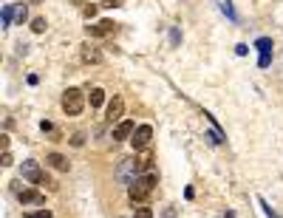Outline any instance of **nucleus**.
Returning a JSON list of instances; mask_svg holds the SVG:
<instances>
[{
    "label": "nucleus",
    "instance_id": "19",
    "mask_svg": "<svg viewBox=\"0 0 283 218\" xmlns=\"http://www.w3.org/2000/svg\"><path fill=\"white\" fill-rule=\"evenodd\" d=\"M133 218H153V213H150V207H139L133 213Z\"/></svg>",
    "mask_w": 283,
    "mask_h": 218
},
{
    "label": "nucleus",
    "instance_id": "4",
    "mask_svg": "<svg viewBox=\"0 0 283 218\" xmlns=\"http://www.w3.org/2000/svg\"><path fill=\"white\" fill-rule=\"evenodd\" d=\"M136 179H139V162H136V159H122L117 165V182L133 184Z\"/></svg>",
    "mask_w": 283,
    "mask_h": 218
},
{
    "label": "nucleus",
    "instance_id": "20",
    "mask_svg": "<svg viewBox=\"0 0 283 218\" xmlns=\"http://www.w3.org/2000/svg\"><path fill=\"white\" fill-rule=\"evenodd\" d=\"M71 145H74V148H83L85 145V134H74L71 136Z\"/></svg>",
    "mask_w": 283,
    "mask_h": 218
},
{
    "label": "nucleus",
    "instance_id": "11",
    "mask_svg": "<svg viewBox=\"0 0 283 218\" xmlns=\"http://www.w3.org/2000/svg\"><path fill=\"white\" fill-rule=\"evenodd\" d=\"M46 162H49L54 170H60V173H68V170H71V162H68L63 153H49V156H46Z\"/></svg>",
    "mask_w": 283,
    "mask_h": 218
},
{
    "label": "nucleus",
    "instance_id": "2",
    "mask_svg": "<svg viewBox=\"0 0 283 218\" xmlns=\"http://www.w3.org/2000/svg\"><path fill=\"white\" fill-rule=\"evenodd\" d=\"M20 176H23L26 182H32V184H49L51 190L57 187V184H54V182L49 179V176L40 170V165H37L34 159H26V162H23V168H20Z\"/></svg>",
    "mask_w": 283,
    "mask_h": 218
},
{
    "label": "nucleus",
    "instance_id": "6",
    "mask_svg": "<svg viewBox=\"0 0 283 218\" xmlns=\"http://www.w3.org/2000/svg\"><path fill=\"white\" fill-rule=\"evenodd\" d=\"M114 29H117V23H114V20H100V23H88V26H85L88 37H108Z\"/></svg>",
    "mask_w": 283,
    "mask_h": 218
},
{
    "label": "nucleus",
    "instance_id": "9",
    "mask_svg": "<svg viewBox=\"0 0 283 218\" xmlns=\"http://www.w3.org/2000/svg\"><path fill=\"white\" fill-rule=\"evenodd\" d=\"M20 204H46V196L40 190H17Z\"/></svg>",
    "mask_w": 283,
    "mask_h": 218
},
{
    "label": "nucleus",
    "instance_id": "15",
    "mask_svg": "<svg viewBox=\"0 0 283 218\" xmlns=\"http://www.w3.org/2000/svg\"><path fill=\"white\" fill-rule=\"evenodd\" d=\"M255 49L261 51V54H269V51H272V40H269V37H261V40L255 43Z\"/></svg>",
    "mask_w": 283,
    "mask_h": 218
},
{
    "label": "nucleus",
    "instance_id": "8",
    "mask_svg": "<svg viewBox=\"0 0 283 218\" xmlns=\"http://www.w3.org/2000/svg\"><path fill=\"white\" fill-rule=\"evenodd\" d=\"M136 131V125L131 122V119H122L117 128H114V142H125V139H131Z\"/></svg>",
    "mask_w": 283,
    "mask_h": 218
},
{
    "label": "nucleus",
    "instance_id": "21",
    "mask_svg": "<svg viewBox=\"0 0 283 218\" xmlns=\"http://www.w3.org/2000/svg\"><path fill=\"white\" fill-rule=\"evenodd\" d=\"M40 131H43V134H54V125H51V122H40Z\"/></svg>",
    "mask_w": 283,
    "mask_h": 218
},
{
    "label": "nucleus",
    "instance_id": "7",
    "mask_svg": "<svg viewBox=\"0 0 283 218\" xmlns=\"http://www.w3.org/2000/svg\"><path fill=\"white\" fill-rule=\"evenodd\" d=\"M80 57H83L85 66H100L102 60H105V54H102L97 46H83V51H80Z\"/></svg>",
    "mask_w": 283,
    "mask_h": 218
},
{
    "label": "nucleus",
    "instance_id": "13",
    "mask_svg": "<svg viewBox=\"0 0 283 218\" xmlns=\"http://www.w3.org/2000/svg\"><path fill=\"white\" fill-rule=\"evenodd\" d=\"M136 162H139V173H150V170H153V156H150V153L136 156Z\"/></svg>",
    "mask_w": 283,
    "mask_h": 218
},
{
    "label": "nucleus",
    "instance_id": "10",
    "mask_svg": "<svg viewBox=\"0 0 283 218\" xmlns=\"http://www.w3.org/2000/svg\"><path fill=\"white\" fill-rule=\"evenodd\" d=\"M122 114H125V100H122V97H114V100L108 102V119H111V122H119Z\"/></svg>",
    "mask_w": 283,
    "mask_h": 218
},
{
    "label": "nucleus",
    "instance_id": "3",
    "mask_svg": "<svg viewBox=\"0 0 283 218\" xmlns=\"http://www.w3.org/2000/svg\"><path fill=\"white\" fill-rule=\"evenodd\" d=\"M85 108V97L80 88H68L66 94H63V111H66L68 117H80Z\"/></svg>",
    "mask_w": 283,
    "mask_h": 218
},
{
    "label": "nucleus",
    "instance_id": "22",
    "mask_svg": "<svg viewBox=\"0 0 283 218\" xmlns=\"http://www.w3.org/2000/svg\"><path fill=\"white\" fill-rule=\"evenodd\" d=\"M122 3H125V0H105L102 6H105V9H114V6H122Z\"/></svg>",
    "mask_w": 283,
    "mask_h": 218
},
{
    "label": "nucleus",
    "instance_id": "16",
    "mask_svg": "<svg viewBox=\"0 0 283 218\" xmlns=\"http://www.w3.org/2000/svg\"><path fill=\"white\" fill-rule=\"evenodd\" d=\"M12 20H15V9L3 6V26H12Z\"/></svg>",
    "mask_w": 283,
    "mask_h": 218
},
{
    "label": "nucleus",
    "instance_id": "5",
    "mask_svg": "<svg viewBox=\"0 0 283 218\" xmlns=\"http://www.w3.org/2000/svg\"><path fill=\"white\" fill-rule=\"evenodd\" d=\"M150 139H153V128L150 125H139L133 131V136H131V142H133V151H145V148H150Z\"/></svg>",
    "mask_w": 283,
    "mask_h": 218
},
{
    "label": "nucleus",
    "instance_id": "23",
    "mask_svg": "<svg viewBox=\"0 0 283 218\" xmlns=\"http://www.w3.org/2000/svg\"><path fill=\"white\" fill-rule=\"evenodd\" d=\"M269 63H272V57H269V54H261V63H258V66H261V68H266Z\"/></svg>",
    "mask_w": 283,
    "mask_h": 218
},
{
    "label": "nucleus",
    "instance_id": "1",
    "mask_svg": "<svg viewBox=\"0 0 283 218\" xmlns=\"http://www.w3.org/2000/svg\"><path fill=\"white\" fill-rule=\"evenodd\" d=\"M153 187H156V176L153 173H145V176H139L133 184H128V196H131V201H133V207L139 204V207H145V201H148V196L153 193Z\"/></svg>",
    "mask_w": 283,
    "mask_h": 218
},
{
    "label": "nucleus",
    "instance_id": "18",
    "mask_svg": "<svg viewBox=\"0 0 283 218\" xmlns=\"http://www.w3.org/2000/svg\"><path fill=\"white\" fill-rule=\"evenodd\" d=\"M26 17H29L26 6H17V9H15V20H17V23H26Z\"/></svg>",
    "mask_w": 283,
    "mask_h": 218
},
{
    "label": "nucleus",
    "instance_id": "14",
    "mask_svg": "<svg viewBox=\"0 0 283 218\" xmlns=\"http://www.w3.org/2000/svg\"><path fill=\"white\" fill-rule=\"evenodd\" d=\"M46 26H49V23H46V17H34V20H32V32L34 34H43V32H46Z\"/></svg>",
    "mask_w": 283,
    "mask_h": 218
},
{
    "label": "nucleus",
    "instance_id": "12",
    "mask_svg": "<svg viewBox=\"0 0 283 218\" xmlns=\"http://www.w3.org/2000/svg\"><path fill=\"white\" fill-rule=\"evenodd\" d=\"M88 102H91V108H102V105H105V91H102V88H91Z\"/></svg>",
    "mask_w": 283,
    "mask_h": 218
},
{
    "label": "nucleus",
    "instance_id": "17",
    "mask_svg": "<svg viewBox=\"0 0 283 218\" xmlns=\"http://www.w3.org/2000/svg\"><path fill=\"white\" fill-rule=\"evenodd\" d=\"M0 165H3V168H12V165H15V156H12L9 151H3V156H0Z\"/></svg>",
    "mask_w": 283,
    "mask_h": 218
},
{
    "label": "nucleus",
    "instance_id": "24",
    "mask_svg": "<svg viewBox=\"0 0 283 218\" xmlns=\"http://www.w3.org/2000/svg\"><path fill=\"white\" fill-rule=\"evenodd\" d=\"M97 15V6H94V3H91V6H85V17H94Z\"/></svg>",
    "mask_w": 283,
    "mask_h": 218
}]
</instances>
